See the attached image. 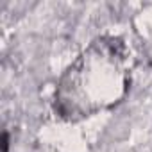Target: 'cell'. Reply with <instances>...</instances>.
<instances>
[{
    "label": "cell",
    "mask_w": 152,
    "mask_h": 152,
    "mask_svg": "<svg viewBox=\"0 0 152 152\" xmlns=\"http://www.w3.org/2000/svg\"><path fill=\"white\" fill-rule=\"evenodd\" d=\"M129 83L127 45L120 38H99L63 73L56 90V113L66 120L91 116L118 104Z\"/></svg>",
    "instance_id": "cell-1"
}]
</instances>
